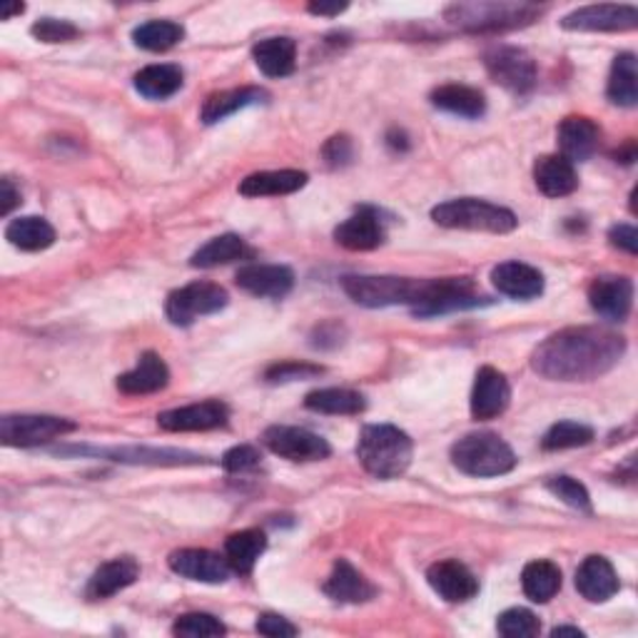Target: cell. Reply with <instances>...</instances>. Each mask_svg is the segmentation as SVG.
Wrapping results in <instances>:
<instances>
[{
	"mask_svg": "<svg viewBox=\"0 0 638 638\" xmlns=\"http://www.w3.org/2000/svg\"><path fill=\"white\" fill-rule=\"evenodd\" d=\"M512 402V387L504 374L494 367L476 372L472 389V417L479 421L502 417Z\"/></svg>",
	"mask_w": 638,
	"mask_h": 638,
	"instance_id": "obj_16",
	"label": "cell"
},
{
	"mask_svg": "<svg viewBox=\"0 0 638 638\" xmlns=\"http://www.w3.org/2000/svg\"><path fill=\"white\" fill-rule=\"evenodd\" d=\"M252 58L267 78H287L295 73L297 65V43L287 35L265 37L252 48Z\"/></svg>",
	"mask_w": 638,
	"mask_h": 638,
	"instance_id": "obj_27",
	"label": "cell"
},
{
	"mask_svg": "<svg viewBox=\"0 0 638 638\" xmlns=\"http://www.w3.org/2000/svg\"><path fill=\"white\" fill-rule=\"evenodd\" d=\"M384 238H387V230H384V222L372 208L356 210L352 218H346L340 228L334 230L337 245L352 252L377 250L384 245Z\"/></svg>",
	"mask_w": 638,
	"mask_h": 638,
	"instance_id": "obj_20",
	"label": "cell"
},
{
	"mask_svg": "<svg viewBox=\"0 0 638 638\" xmlns=\"http://www.w3.org/2000/svg\"><path fill=\"white\" fill-rule=\"evenodd\" d=\"M606 96L614 106L622 108H634L638 102V65L634 53H622L614 58Z\"/></svg>",
	"mask_w": 638,
	"mask_h": 638,
	"instance_id": "obj_35",
	"label": "cell"
},
{
	"mask_svg": "<svg viewBox=\"0 0 638 638\" xmlns=\"http://www.w3.org/2000/svg\"><path fill=\"white\" fill-rule=\"evenodd\" d=\"M322 155H324V163L337 170V167H344V165L352 163L354 143L346 135H334V138L327 140Z\"/></svg>",
	"mask_w": 638,
	"mask_h": 638,
	"instance_id": "obj_47",
	"label": "cell"
},
{
	"mask_svg": "<svg viewBox=\"0 0 638 638\" xmlns=\"http://www.w3.org/2000/svg\"><path fill=\"white\" fill-rule=\"evenodd\" d=\"M6 240L23 252H41L55 242V230L48 220L31 215V218H15L8 224Z\"/></svg>",
	"mask_w": 638,
	"mask_h": 638,
	"instance_id": "obj_37",
	"label": "cell"
},
{
	"mask_svg": "<svg viewBox=\"0 0 638 638\" xmlns=\"http://www.w3.org/2000/svg\"><path fill=\"white\" fill-rule=\"evenodd\" d=\"M250 255L252 250L240 234H220V238H212L208 245H202L195 252L190 265L200 270H212L220 265H232V262L245 260Z\"/></svg>",
	"mask_w": 638,
	"mask_h": 638,
	"instance_id": "obj_36",
	"label": "cell"
},
{
	"mask_svg": "<svg viewBox=\"0 0 638 638\" xmlns=\"http://www.w3.org/2000/svg\"><path fill=\"white\" fill-rule=\"evenodd\" d=\"M267 549V537L260 529H245L230 534L224 541V559L238 574H252V569Z\"/></svg>",
	"mask_w": 638,
	"mask_h": 638,
	"instance_id": "obj_32",
	"label": "cell"
},
{
	"mask_svg": "<svg viewBox=\"0 0 638 638\" xmlns=\"http://www.w3.org/2000/svg\"><path fill=\"white\" fill-rule=\"evenodd\" d=\"M324 370L319 367V364H309V362H295V360H287V362H279V364H272V367L265 372V380L270 384H287V382H297V380H312L319 377Z\"/></svg>",
	"mask_w": 638,
	"mask_h": 638,
	"instance_id": "obj_44",
	"label": "cell"
},
{
	"mask_svg": "<svg viewBox=\"0 0 638 638\" xmlns=\"http://www.w3.org/2000/svg\"><path fill=\"white\" fill-rule=\"evenodd\" d=\"M534 183L547 197H566L579 187L574 163L561 155H541L534 165Z\"/></svg>",
	"mask_w": 638,
	"mask_h": 638,
	"instance_id": "obj_26",
	"label": "cell"
},
{
	"mask_svg": "<svg viewBox=\"0 0 638 638\" xmlns=\"http://www.w3.org/2000/svg\"><path fill=\"white\" fill-rule=\"evenodd\" d=\"M551 636L553 638H559V636H576V638H581V636H584V631H581V628H576V626H557L551 631Z\"/></svg>",
	"mask_w": 638,
	"mask_h": 638,
	"instance_id": "obj_53",
	"label": "cell"
},
{
	"mask_svg": "<svg viewBox=\"0 0 638 638\" xmlns=\"http://www.w3.org/2000/svg\"><path fill=\"white\" fill-rule=\"evenodd\" d=\"M496 631L506 638H534L541 634V622L529 608H509L496 622Z\"/></svg>",
	"mask_w": 638,
	"mask_h": 638,
	"instance_id": "obj_41",
	"label": "cell"
},
{
	"mask_svg": "<svg viewBox=\"0 0 638 638\" xmlns=\"http://www.w3.org/2000/svg\"><path fill=\"white\" fill-rule=\"evenodd\" d=\"M346 3H309L307 6V11L312 13V15H327V18H334V15H340L346 11Z\"/></svg>",
	"mask_w": 638,
	"mask_h": 638,
	"instance_id": "obj_51",
	"label": "cell"
},
{
	"mask_svg": "<svg viewBox=\"0 0 638 638\" xmlns=\"http://www.w3.org/2000/svg\"><path fill=\"white\" fill-rule=\"evenodd\" d=\"M262 442H265L272 454L289 459V462H322V459L332 454L327 439L305 427H270L262 435Z\"/></svg>",
	"mask_w": 638,
	"mask_h": 638,
	"instance_id": "obj_10",
	"label": "cell"
},
{
	"mask_svg": "<svg viewBox=\"0 0 638 638\" xmlns=\"http://www.w3.org/2000/svg\"><path fill=\"white\" fill-rule=\"evenodd\" d=\"M427 581L435 588V594L442 596L447 604H464L479 594L476 576L454 559L431 564L427 571Z\"/></svg>",
	"mask_w": 638,
	"mask_h": 638,
	"instance_id": "obj_17",
	"label": "cell"
},
{
	"mask_svg": "<svg viewBox=\"0 0 638 638\" xmlns=\"http://www.w3.org/2000/svg\"><path fill=\"white\" fill-rule=\"evenodd\" d=\"M492 285L504 297L529 302V299H537L543 293V275L537 267L527 265V262L512 260L492 270Z\"/></svg>",
	"mask_w": 638,
	"mask_h": 638,
	"instance_id": "obj_21",
	"label": "cell"
},
{
	"mask_svg": "<svg viewBox=\"0 0 638 638\" xmlns=\"http://www.w3.org/2000/svg\"><path fill=\"white\" fill-rule=\"evenodd\" d=\"M167 564L183 579L200 581V584H224L230 579V564L220 553L208 549H180L173 551Z\"/></svg>",
	"mask_w": 638,
	"mask_h": 638,
	"instance_id": "obj_15",
	"label": "cell"
},
{
	"mask_svg": "<svg viewBox=\"0 0 638 638\" xmlns=\"http://www.w3.org/2000/svg\"><path fill=\"white\" fill-rule=\"evenodd\" d=\"M415 444L407 431L394 425H367L356 442V459L374 479H399L411 464Z\"/></svg>",
	"mask_w": 638,
	"mask_h": 638,
	"instance_id": "obj_2",
	"label": "cell"
},
{
	"mask_svg": "<svg viewBox=\"0 0 638 638\" xmlns=\"http://www.w3.org/2000/svg\"><path fill=\"white\" fill-rule=\"evenodd\" d=\"M228 289L215 283H190L167 297L165 315L175 327H190L200 317L218 315L228 307Z\"/></svg>",
	"mask_w": 638,
	"mask_h": 638,
	"instance_id": "obj_7",
	"label": "cell"
},
{
	"mask_svg": "<svg viewBox=\"0 0 638 638\" xmlns=\"http://www.w3.org/2000/svg\"><path fill=\"white\" fill-rule=\"evenodd\" d=\"M608 240H612L614 248L628 252V255H636L638 252V232L634 224H614L608 230Z\"/></svg>",
	"mask_w": 638,
	"mask_h": 638,
	"instance_id": "obj_49",
	"label": "cell"
},
{
	"mask_svg": "<svg viewBox=\"0 0 638 638\" xmlns=\"http://www.w3.org/2000/svg\"><path fill=\"white\" fill-rule=\"evenodd\" d=\"M260 459L262 457L255 447L240 444V447H232L230 452L222 457V466H224V472H230V474H245L260 464Z\"/></svg>",
	"mask_w": 638,
	"mask_h": 638,
	"instance_id": "obj_46",
	"label": "cell"
},
{
	"mask_svg": "<svg viewBox=\"0 0 638 638\" xmlns=\"http://www.w3.org/2000/svg\"><path fill=\"white\" fill-rule=\"evenodd\" d=\"M431 220L442 224L447 230H469V232H492V234H506L514 232L516 215L509 208L502 205L476 200V197H459V200H449L437 205L431 210Z\"/></svg>",
	"mask_w": 638,
	"mask_h": 638,
	"instance_id": "obj_5",
	"label": "cell"
},
{
	"mask_svg": "<svg viewBox=\"0 0 638 638\" xmlns=\"http://www.w3.org/2000/svg\"><path fill=\"white\" fill-rule=\"evenodd\" d=\"M521 588L534 604H549L561 588V569L547 559H537L521 571Z\"/></svg>",
	"mask_w": 638,
	"mask_h": 638,
	"instance_id": "obj_34",
	"label": "cell"
},
{
	"mask_svg": "<svg viewBox=\"0 0 638 638\" xmlns=\"http://www.w3.org/2000/svg\"><path fill=\"white\" fill-rule=\"evenodd\" d=\"M116 462H133V464H197L202 457L177 452V449H118Z\"/></svg>",
	"mask_w": 638,
	"mask_h": 638,
	"instance_id": "obj_40",
	"label": "cell"
},
{
	"mask_svg": "<svg viewBox=\"0 0 638 638\" xmlns=\"http://www.w3.org/2000/svg\"><path fill=\"white\" fill-rule=\"evenodd\" d=\"M624 352V337L606 327H566L537 346L531 367L553 382H591L612 372Z\"/></svg>",
	"mask_w": 638,
	"mask_h": 638,
	"instance_id": "obj_1",
	"label": "cell"
},
{
	"mask_svg": "<svg viewBox=\"0 0 638 638\" xmlns=\"http://www.w3.org/2000/svg\"><path fill=\"white\" fill-rule=\"evenodd\" d=\"M183 82H185L183 68L173 63L147 65V68H143L135 75V90L147 100L173 98L175 92L183 88Z\"/></svg>",
	"mask_w": 638,
	"mask_h": 638,
	"instance_id": "obj_30",
	"label": "cell"
},
{
	"mask_svg": "<svg viewBox=\"0 0 638 638\" xmlns=\"http://www.w3.org/2000/svg\"><path fill=\"white\" fill-rule=\"evenodd\" d=\"M78 429L70 419L51 415H6L0 419V442L6 447H41Z\"/></svg>",
	"mask_w": 638,
	"mask_h": 638,
	"instance_id": "obj_8",
	"label": "cell"
},
{
	"mask_svg": "<svg viewBox=\"0 0 638 638\" xmlns=\"http://www.w3.org/2000/svg\"><path fill=\"white\" fill-rule=\"evenodd\" d=\"M484 63L492 80L514 96H527L537 86V63L527 51L514 48V45H496L484 55Z\"/></svg>",
	"mask_w": 638,
	"mask_h": 638,
	"instance_id": "obj_9",
	"label": "cell"
},
{
	"mask_svg": "<svg viewBox=\"0 0 638 638\" xmlns=\"http://www.w3.org/2000/svg\"><path fill=\"white\" fill-rule=\"evenodd\" d=\"M638 25V11L634 6H586L564 15L561 28L574 33H624Z\"/></svg>",
	"mask_w": 638,
	"mask_h": 638,
	"instance_id": "obj_12",
	"label": "cell"
},
{
	"mask_svg": "<svg viewBox=\"0 0 638 638\" xmlns=\"http://www.w3.org/2000/svg\"><path fill=\"white\" fill-rule=\"evenodd\" d=\"M431 106L437 110L449 112V116L476 120L486 112V98L482 90L459 86V82H449V86H439L431 92Z\"/></svg>",
	"mask_w": 638,
	"mask_h": 638,
	"instance_id": "obj_28",
	"label": "cell"
},
{
	"mask_svg": "<svg viewBox=\"0 0 638 638\" xmlns=\"http://www.w3.org/2000/svg\"><path fill=\"white\" fill-rule=\"evenodd\" d=\"M230 409L220 399L197 402V405L167 409L157 417L160 429L165 431H210L228 425Z\"/></svg>",
	"mask_w": 638,
	"mask_h": 638,
	"instance_id": "obj_14",
	"label": "cell"
},
{
	"mask_svg": "<svg viewBox=\"0 0 638 638\" xmlns=\"http://www.w3.org/2000/svg\"><path fill=\"white\" fill-rule=\"evenodd\" d=\"M452 462L466 476L492 479L516 466L514 449L494 431H472L452 447Z\"/></svg>",
	"mask_w": 638,
	"mask_h": 638,
	"instance_id": "obj_4",
	"label": "cell"
},
{
	"mask_svg": "<svg viewBox=\"0 0 638 638\" xmlns=\"http://www.w3.org/2000/svg\"><path fill=\"white\" fill-rule=\"evenodd\" d=\"M228 628L220 622V618H215L212 614H185L175 622L173 626V634L175 636H183V638H212V636H222Z\"/></svg>",
	"mask_w": 638,
	"mask_h": 638,
	"instance_id": "obj_42",
	"label": "cell"
},
{
	"mask_svg": "<svg viewBox=\"0 0 638 638\" xmlns=\"http://www.w3.org/2000/svg\"><path fill=\"white\" fill-rule=\"evenodd\" d=\"M322 591L337 604H367L377 596L372 581L364 579V574H360L346 559L334 561L332 574L324 581Z\"/></svg>",
	"mask_w": 638,
	"mask_h": 638,
	"instance_id": "obj_23",
	"label": "cell"
},
{
	"mask_svg": "<svg viewBox=\"0 0 638 638\" xmlns=\"http://www.w3.org/2000/svg\"><path fill=\"white\" fill-rule=\"evenodd\" d=\"M591 309L608 322H624L634 307V283L624 275L596 277L588 287Z\"/></svg>",
	"mask_w": 638,
	"mask_h": 638,
	"instance_id": "obj_13",
	"label": "cell"
},
{
	"mask_svg": "<svg viewBox=\"0 0 638 638\" xmlns=\"http://www.w3.org/2000/svg\"><path fill=\"white\" fill-rule=\"evenodd\" d=\"M557 138L561 157H566L569 163H586V160L594 157L598 143H602V128L591 118L569 116L566 120H561Z\"/></svg>",
	"mask_w": 638,
	"mask_h": 638,
	"instance_id": "obj_18",
	"label": "cell"
},
{
	"mask_svg": "<svg viewBox=\"0 0 638 638\" xmlns=\"http://www.w3.org/2000/svg\"><path fill=\"white\" fill-rule=\"evenodd\" d=\"M23 11H25L23 3H3L0 6V18H3V21H11L13 15H21Z\"/></svg>",
	"mask_w": 638,
	"mask_h": 638,
	"instance_id": "obj_52",
	"label": "cell"
},
{
	"mask_svg": "<svg viewBox=\"0 0 638 638\" xmlns=\"http://www.w3.org/2000/svg\"><path fill=\"white\" fill-rule=\"evenodd\" d=\"M307 185V173L299 170H265L248 175L240 183V193L245 197H279V195H293L302 190Z\"/></svg>",
	"mask_w": 638,
	"mask_h": 638,
	"instance_id": "obj_31",
	"label": "cell"
},
{
	"mask_svg": "<svg viewBox=\"0 0 638 638\" xmlns=\"http://www.w3.org/2000/svg\"><path fill=\"white\" fill-rule=\"evenodd\" d=\"M547 490L557 496V499L564 502L571 509L579 512H591V496L586 492V486L576 482L571 476H551L547 482Z\"/></svg>",
	"mask_w": 638,
	"mask_h": 638,
	"instance_id": "obj_43",
	"label": "cell"
},
{
	"mask_svg": "<svg viewBox=\"0 0 638 638\" xmlns=\"http://www.w3.org/2000/svg\"><path fill=\"white\" fill-rule=\"evenodd\" d=\"M429 279H409L392 275H350L342 279V289L352 302L362 307H397L409 305L415 309L427 293Z\"/></svg>",
	"mask_w": 638,
	"mask_h": 638,
	"instance_id": "obj_6",
	"label": "cell"
},
{
	"mask_svg": "<svg viewBox=\"0 0 638 638\" xmlns=\"http://www.w3.org/2000/svg\"><path fill=\"white\" fill-rule=\"evenodd\" d=\"M234 283L252 297L283 299L293 293L295 272L285 265H248L238 272Z\"/></svg>",
	"mask_w": 638,
	"mask_h": 638,
	"instance_id": "obj_19",
	"label": "cell"
},
{
	"mask_svg": "<svg viewBox=\"0 0 638 638\" xmlns=\"http://www.w3.org/2000/svg\"><path fill=\"white\" fill-rule=\"evenodd\" d=\"M618 574L606 557H586L576 569V591L591 604H606L618 594Z\"/></svg>",
	"mask_w": 638,
	"mask_h": 638,
	"instance_id": "obj_22",
	"label": "cell"
},
{
	"mask_svg": "<svg viewBox=\"0 0 638 638\" xmlns=\"http://www.w3.org/2000/svg\"><path fill=\"white\" fill-rule=\"evenodd\" d=\"M257 634L262 636H270V638H293L297 636V626L289 624L287 618L277 616V614H262L257 618Z\"/></svg>",
	"mask_w": 638,
	"mask_h": 638,
	"instance_id": "obj_48",
	"label": "cell"
},
{
	"mask_svg": "<svg viewBox=\"0 0 638 638\" xmlns=\"http://www.w3.org/2000/svg\"><path fill=\"white\" fill-rule=\"evenodd\" d=\"M267 98L265 90L260 88H232V90H220L212 92V96L202 102L200 120L205 125H215L220 120L234 116V112L250 106H257Z\"/></svg>",
	"mask_w": 638,
	"mask_h": 638,
	"instance_id": "obj_29",
	"label": "cell"
},
{
	"mask_svg": "<svg viewBox=\"0 0 638 638\" xmlns=\"http://www.w3.org/2000/svg\"><path fill=\"white\" fill-rule=\"evenodd\" d=\"M170 382V370L163 362V356L155 352H145L140 356L135 370H130L118 377V389L128 397H143V394H155L167 387Z\"/></svg>",
	"mask_w": 638,
	"mask_h": 638,
	"instance_id": "obj_24",
	"label": "cell"
},
{
	"mask_svg": "<svg viewBox=\"0 0 638 638\" xmlns=\"http://www.w3.org/2000/svg\"><path fill=\"white\" fill-rule=\"evenodd\" d=\"M486 297H479L474 293L472 279L466 277H444V279H429L427 293L421 302L415 307V315L419 317H437L454 312V309H472L482 307Z\"/></svg>",
	"mask_w": 638,
	"mask_h": 638,
	"instance_id": "obj_11",
	"label": "cell"
},
{
	"mask_svg": "<svg viewBox=\"0 0 638 638\" xmlns=\"http://www.w3.org/2000/svg\"><path fill=\"white\" fill-rule=\"evenodd\" d=\"M140 579V564L133 557H118L102 564L96 574H92L88 584V598L90 602H102V598L116 596L118 591L133 586Z\"/></svg>",
	"mask_w": 638,
	"mask_h": 638,
	"instance_id": "obj_25",
	"label": "cell"
},
{
	"mask_svg": "<svg viewBox=\"0 0 638 638\" xmlns=\"http://www.w3.org/2000/svg\"><path fill=\"white\" fill-rule=\"evenodd\" d=\"M183 37H185L183 25L173 21H147L133 31V43L138 48L150 53L170 51L183 41Z\"/></svg>",
	"mask_w": 638,
	"mask_h": 638,
	"instance_id": "obj_38",
	"label": "cell"
},
{
	"mask_svg": "<svg viewBox=\"0 0 638 638\" xmlns=\"http://www.w3.org/2000/svg\"><path fill=\"white\" fill-rule=\"evenodd\" d=\"M541 13L543 8L534 3H506V0L499 3V0H494V3H454L447 8L444 18L466 33H502L539 21Z\"/></svg>",
	"mask_w": 638,
	"mask_h": 638,
	"instance_id": "obj_3",
	"label": "cell"
},
{
	"mask_svg": "<svg viewBox=\"0 0 638 638\" xmlns=\"http://www.w3.org/2000/svg\"><path fill=\"white\" fill-rule=\"evenodd\" d=\"M18 205H21V190H18L11 177H3L0 180V215L8 218Z\"/></svg>",
	"mask_w": 638,
	"mask_h": 638,
	"instance_id": "obj_50",
	"label": "cell"
},
{
	"mask_svg": "<svg viewBox=\"0 0 638 638\" xmlns=\"http://www.w3.org/2000/svg\"><path fill=\"white\" fill-rule=\"evenodd\" d=\"M31 33L35 41L43 43H68L80 35L78 28L70 21H58V18H41V21L33 23Z\"/></svg>",
	"mask_w": 638,
	"mask_h": 638,
	"instance_id": "obj_45",
	"label": "cell"
},
{
	"mask_svg": "<svg viewBox=\"0 0 638 638\" xmlns=\"http://www.w3.org/2000/svg\"><path fill=\"white\" fill-rule=\"evenodd\" d=\"M305 407L317 411V415H362L367 409V399L362 397L360 392L344 389V387H327V389H315L305 397Z\"/></svg>",
	"mask_w": 638,
	"mask_h": 638,
	"instance_id": "obj_33",
	"label": "cell"
},
{
	"mask_svg": "<svg viewBox=\"0 0 638 638\" xmlns=\"http://www.w3.org/2000/svg\"><path fill=\"white\" fill-rule=\"evenodd\" d=\"M594 442V429L579 421H559L541 439V449L547 452H561V449H576Z\"/></svg>",
	"mask_w": 638,
	"mask_h": 638,
	"instance_id": "obj_39",
	"label": "cell"
}]
</instances>
